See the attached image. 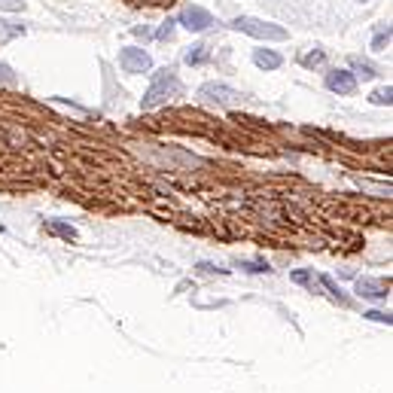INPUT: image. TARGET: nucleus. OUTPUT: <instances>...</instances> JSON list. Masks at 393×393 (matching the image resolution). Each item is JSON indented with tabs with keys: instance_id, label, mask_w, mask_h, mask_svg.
Listing matches in <instances>:
<instances>
[{
	"instance_id": "nucleus-14",
	"label": "nucleus",
	"mask_w": 393,
	"mask_h": 393,
	"mask_svg": "<svg viewBox=\"0 0 393 393\" xmlns=\"http://www.w3.org/2000/svg\"><path fill=\"white\" fill-rule=\"evenodd\" d=\"M49 229L58 232V235L64 238H77V232H73V225H64V223H49Z\"/></svg>"
},
{
	"instance_id": "nucleus-6",
	"label": "nucleus",
	"mask_w": 393,
	"mask_h": 393,
	"mask_svg": "<svg viewBox=\"0 0 393 393\" xmlns=\"http://www.w3.org/2000/svg\"><path fill=\"white\" fill-rule=\"evenodd\" d=\"M326 89L339 91V95H354L357 91V77L348 71H329L326 73Z\"/></svg>"
},
{
	"instance_id": "nucleus-11",
	"label": "nucleus",
	"mask_w": 393,
	"mask_h": 393,
	"mask_svg": "<svg viewBox=\"0 0 393 393\" xmlns=\"http://www.w3.org/2000/svg\"><path fill=\"white\" fill-rule=\"evenodd\" d=\"M350 64H354L357 77H363V80H372V77H375V68H372V64H363L359 58H350Z\"/></svg>"
},
{
	"instance_id": "nucleus-8",
	"label": "nucleus",
	"mask_w": 393,
	"mask_h": 393,
	"mask_svg": "<svg viewBox=\"0 0 393 393\" xmlns=\"http://www.w3.org/2000/svg\"><path fill=\"white\" fill-rule=\"evenodd\" d=\"M253 61H256L262 71H278V68H281V55L272 52V49H256V52H253Z\"/></svg>"
},
{
	"instance_id": "nucleus-20",
	"label": "nucleus",
	"mask_w": 393,
	"mask_h": 393,
	"mask_svg": "<svg viewBox=\"0 0 393 393\" xmlns=\"http://www.w3.org/2000/svg\"><path fill=\"white\" fill-rule=\"evenodd\" d=\"M128 3H174V0H128Z\"/></svg>"
},
{
	"instance_id": "nucleus-18",
	"label": "nucleus",
	"mask_w": 393,
	"mask_h": 393,
	"mask_svg": "<svg viewBox=\"0 0 393 393\" xmlns=\"http://www.w3.org/2000/svg\"><path fill=\"white\" fill-rule=\"evenodd\" d=\"M0 77H3L6 82H10V86H13V82H15V77H13V71H10V68H6V64H0Z\"/></svg>"
},
{
	"instance_id": "nucleus-10",
	"label": "nucleus",
	"mask_w": 393,
	"mask_h": 393,
	"mask_svg": "<svg viewBox=\"0 0 393 393\" xmlns=\"http://www.w3.org/2000/svg\"><path fill=\"white\" fill-rule=\"evenodd\" d=\"M375 31H378V34H375V40H372V49L375 52H381V49L390 43V24H378Z\"/></svg>"
},
{
	"instance_id": "nucleus-16",
	"label": "nucleus",
	"mask_w": 393,
	"mask_h": 393,
	"mask_svg": "<svg viewBox=\"0 0 393 393\" xmlns=\"http://www.w3.org/2000/svg\"><path fill=\"white\" fill-rule=\"evenodd\" d=\"M22 6H24L22 0H0V10H13L15 13V10H22Z\"/></svg>"
},
{
	"instance_id": "nucleus-21",
	"label": "nucleus",
	"mask_w": 393,
	"mask_h": 393,
	"mask_svg": "<svg viewBox=\"0 0 393 393\" xmlns=\"http://www.w3.org/2000/svg\"><path fill=\"white\" fill-rule=\"evenodd\" d=\"M363 3H366V0H363Z\"/></svg>"
},
{
	"instance_id": "nucleus-2",
	"label": "nucleus",
	"mask_w": 393,
	"mask_h": 393,
	"mask_svg": "<svg viewBox=\"0 0 393 393\" xmlns=\"http://www.w3.org/2000/svg\"><path fill=\"white\" fill-rule=\"evenodd\" d=\"M229 28L241 31V34H250L256 40H274V43H283L287 40V31L281 24H272V22H259V19H250V15H238Z\"/></svg>"
},
{
	"instance_id": "nucleus-5",
	"label": "nucleus",
	"mask_w": 393,
	"mask_h": 393,
	"mask_svg": "<svg viewBox=\"0 0 393 393\" xmlns=\"http://www.w3.org/2000/svg\"><path fill=\"white\" fill-rule=\"evenodd\" d=\"M180 24L186 31H207L214 24V15L202 10V6H186V10L180 13Z\"/></svg>"
},
{
	"instance_id": "nucleus-3",
	"label": "nucleus",
	"mask_w": 393,
	"mask_h": 393,
	"mask_svg": "<svg viewBox=\"0 0 393 393\" xmlns=\"http://www.w3.org/2000/svg\"><path fill=\"white\" fill-rule=\"evenodd\" d=\"M119 68L125 73H147L149 68H153V58H149L144 49L128 46V49H122L119 52Z\"/></svg>"
},
{
	"instance_id": "nucleus-4",
	"label": "nucleus",
	"mask_w": 393,
	"mask_h": 393,
	"mask_svg": "<svg viewBox=\"0 0 393 393\" xmlns=\"http://www.w3.org/2000/svg\"><path fill=\"white\" fill-rule=\"evenodd\" d=\"M198 95H202L205 101H216V104H235V101H241V91L223 86V82H205V86L198 89Z\"/></svg>"
},
{
	"instance_id": "nucleus-19",
	"label": "nucleus",
	"mask_w": 393,
	"mask_h": 393,
	"mask_svg": "<svg viewBox=\"0 0 393 393\" xmlns=\"http://www.w3.org/2000/svg\"><path fill=\"white\" fill-rule=\"evenodd\" d=\"M292 281H296V283H308V272H296V274H292Z\"/></svg>"
},
{
	"instance_id": "nucleus-12",
	"label": "nucleus",
	"mask_w": 393,
	"mask_h": 393,
	"mask_svg": "<svg viewBox=\"0 0 393 393\" xmlns=\"http://www.w3.org/2000/svg\"><path fill=\"white\" fill-rule=\"evenodd\" d=\"M390 101H393V89H390V86L372 91V104H390Z\"/></svg>"
},
{
	"instance_id": "nucleus-17",
	"label": "nucleus",
	"mask_w": 393,
	"mask_h": 393,
	"mask_svg": "<svg viewBox=\"0 0 393 393\" xmlns=\"http://www.w3.org/2000/svg\"><path fill=\"white\" fill-rule=\"evenodd\" d=\"M366 317H369V320H378V323H390V314H381V311H369Z\"/></svg>"
},
{
	"instance_id": "nucleus-15",
	"label": "nucleus",
	"mask_w": 393,
	"mask_h": 393,
	"mask_svg": "<svg viewBox=\"0 0 393 393\" xmlns=\"http://www.w3.org/2000/svg\"><path fill=\"white\" fill-rule=\"evenodd\" d=\"M174 24H177V22H165L162 28H158L156 37H158V40H171V37H174Z\"/></svg>"
},
{
	"instance_id": "nucleus-7",
	"label": "nucleus",
	"mask_w": 393,
	"mask_h": 393,
	"mask_svg": "<svg viewBox=\"0 0 393 393\" xmlns=\"http://www.w3.org/2000/svg\"><path fill=\"white\" fill-rule=\"evenodd\" d=\"M357 292L363 299H387V287L381 281H369V278L357 281Z\"/></svg>"
},
{
	"instance_id": "nucleus-9",
	"label": "nucleus",
	"mask_w": 393,
	"mask_h": 393,
	"mask_svg": "<svg viewBox=\"0 0 393 393\" xmlns=\"http://www.w3.org/2000/svg\"><path fill=\"white\" fill-rule=\"evenodd\" d=\"M207 58H211L207 46H205V43H198V46H192L189 52H186V64H205Z\"/></svg>"
},
{
	"instance_id": "nucleus-13",
	"label": "nucleus",
	"mask_w": 393,
	"mask_h": 393,
	"mask_svg": "<svg viewBox=\"0 0 393 393\" xmlns=\"http://www.w3.org/2000/svg\"><path fill=\"white\" fill-rule=\"evenodd\" d=\"M323 64V52L317 49V52H308L305 58H302V68H320Z\"/></svg>"
},
{
	"instance_id": "nucleus-1",
	"label": "nucleus",
	"mask_w": 393,
	"mask_h": 393,
	"mask_svg": "<svg viewBox=\"0 0 393 393\" xmlns=\"http://www.w3.org/2000/svg\"><path fill=\"white\" fill-rule=\"evenodd\" d=\"M177 95H180V82H177V77H174V71L165 68V71L156 73L153 86H149V91L144 95V107L153 110V107L171 101V98H177Z\"/></svg>"
}]
</instances>
